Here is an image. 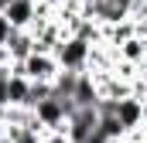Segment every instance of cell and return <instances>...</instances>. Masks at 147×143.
Returning <instances> with one entry per match:
<instances>
[{"mask_svg": "<svg viewBox=\"0 0 147 143\" xmlns=\"http://www.w3.org/2000/svg\"><path fill=\"white\" fill-rule=\"evenodd\" d=\"M92 51H96V44L82 34H65L55 44V58H58L62 72H89Z\"/></svg>", "mask_w": 147, "mask_h": 143, "instance_id": "6da1fadb", "label": "cell"}, {"mask_svg": "<svg viewBox=\"0 0 147 143\" xmlns=\"http://www.w3.org/2000/svg\"><path fill=\"white\" fill-rule=\"evenodd\" d=\"M72 109H75L72 99H62L58 92H51V96L38 99L34 106H31V112H34V119L41 123L45 133H65V123H69Z\"/></svg>", "mask_w": 147, "mask_h": 143, "instance_id": "7a4b0ae2", "label": "cell"}, {"mask_svg": "<svg viewBox=\"0 0 147 143\" xmlns=\"http://www.w3.org/2000/svg\"><path fill=\"white\" fill-rule=\"evenodd\" d=\"M17 65H21V72H24L31 82H55L58 72H62L55 51H31V55H28L24 61H17Z\"/></svg>", "mask_w": 147, "mask_h": 143, "instance_id": "3957f363", "label": "cell"}, {"mask_svg": "<svg viewBox=\"0 0 147 143\" xmlns=\"http://www.w3.org/2000/svg\"><path fill=\"white\" fill-rule=\"evenodd\" d=\"M113 116L120 119V126H123L127 136L137 133V130H144V96L130 92L123 99H113Z\"/></svg>", "mask_w": 147, "mask_h": 143, "instance_id": "277c9868", "label": "cell"}, {"mask_svg": "<svg viewBox=\"0 0 147 143\" xmlns=\"http://www.w3.org/2000/svg\"><path fill=\"white\" fill-rule=\"evenodd\" d=\"M3 14L14 24V31H31L38 21V0H10L3 7Z\"/></svg>", "mask_w": 147, "mask_h": 143, "instance_id": "5b68a950", "label": "cell"}, {"mask_svg": "<svg viewBox=\"0 0 147 143\" xmlns=\"http://www.w3.org/2000/svg\"><path fill=\"white\" fill-rule=\"evenodd\" d=\"M113 51H116V61L144 65V61H147V34H134V37H127V41H123V44H116Z\"/></svg>", "mask_w": 147, "mask_h": 143, "instance_id": "8992f818", "label": "cell"}, {"mask_svg": "<svg viewBox=\"0 0 147 143\" xmlns=\"http://www.w3.org/2000/svg\"><path fill=\"white\" fill-rule=\"evenodd\" d=\"M7 68H10V65H3V68H0V109H7V106H10V89H7Z\"/></svg>", "mask_w": 147, "mask_h": 143, "instance_id": "52a82bcc", "label": "cell"}, {"mask_svg": "<svg viewBox=\"0 0 147 143\" xmlns=\"http://www.w3.org/2000/svg\"><path fill=\"white\" fill-rule=\"evenodd\" d=\"M14 37V24L7 21V14L0 10V48H7V41Z\"/></svg>", "mask_w": 147, "mask_h": 143, "instance_id": "ba28073f", "label": "cell"}, {"mask_svg": "<svg viewBox=\"0 0 147 143\" xmlns=\"http://www.w3.org/2000/svg\"><path fill=\"white\" fill-rule=\"evenodd\" d=\"M7 136V119H3V109H0V140Z\"/></svg>", "mask_w": 147, "mask_h": 143, "instance_id": "9c48e42d", "label": "cell"}, {"mask_svg": "<svg viewBox=\"0 0 147 143\" xmlns=\"http://www.w3.org/2000/svg\"><path fill=\"white\" fill-rule=\"evenodd\" d=\"M0 68H3V65H0Z\"/></svg>", "mask_w": 147, "mask_h": 143, "instance_id": "30bf717a", "label": "cell"}]
</instances>
